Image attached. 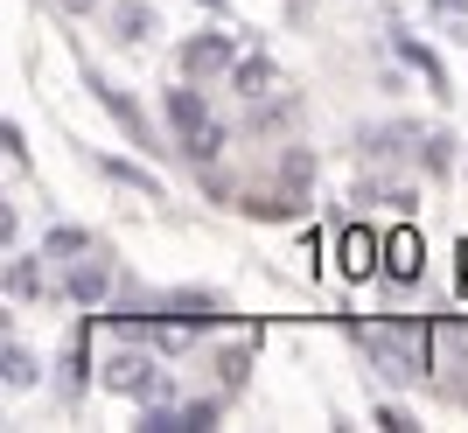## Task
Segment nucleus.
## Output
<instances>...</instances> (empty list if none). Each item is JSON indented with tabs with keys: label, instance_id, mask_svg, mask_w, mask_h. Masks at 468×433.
I'll use <instances>...</instances> for the list:
<instances>
[{
	"label": "nucleus",
	"instance_id": "1",
	"mask_svg": "<svg viewBox=\"0 0 468 433\" xmlns=\"http://www.w3.org/2000/svg\"><path fill=\"white\" fill-rule=\"evenodd\" d=\"M391 252H399V259H391V266H399V273H412V266H420V245H412V238H399V245H391Z\"/></svg>",
	"mask_w": 468,
	"mask_h": 433
}]
</instances>
